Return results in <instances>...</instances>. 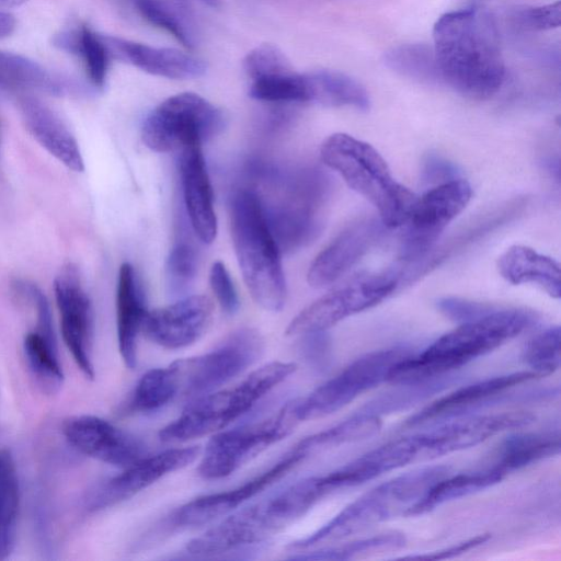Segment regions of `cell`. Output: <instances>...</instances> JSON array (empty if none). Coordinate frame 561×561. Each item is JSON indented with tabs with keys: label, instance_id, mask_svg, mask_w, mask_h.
Here are the masks:
<instances>
[{
	"label": "cell",
	"instance_id": "38",
	"mask_svg": "<svg viewBox=\"0 0 561 561\" xmlns=\"http://www.w3.org/2000/svg\"><path fill=\"white\" fill-rule=\"evenodd\" d=\"M76 45L83 59L90 81L96 87H103L110 55L101 35H98L88 26H82L78 33Z\"/></svg>",
	"mask_w": 561,
	"mask_h": 561
},
{
	"label": "cell",
	"instance_id": "8",
	"mask_svg": "<svg viewBox=\"0 0 561 561\" xmlns=\"http://www.w3.org/2000/svg\"><path fill=\"white\" fill-rule=\"evenodd\" d=\"M294 405L293 399L261 422L213 434L202 455L198 474L207 480L226 478L287 437L300 423Z\"/></svg>",
	"mask_w": 561,
	"mask_h": 561
},
{
	"label": "cell",
	"instance_id": "22",
	"mask_svg": "<svg viewBox=\"0 0 561 561\" xmlns=\"http://www.w3.org/2000/svg\"><path fill=\"white\" fill-rule=\"evenodd\" d=\"M21 112L34 139L67 168L84 169L79 145L64 122L45 104L33 98L21 101Z\"/></svg>",
	"mask_w": 561,
	"mask_h": 561
},
{
	"label": "cell",
	"instance_id": "1",
	"mask_svg": "<svg viewBox=\"0 0 561 561\" xmlns=\"http://www.w3.org/2000/svg\"><path fill=\"white\" fill-rule=\"evenodd\" d=\"M440 81L463 96L484 100L505 79L500 34L492 13L470 7L443 14L433 28Z\"/></svg>",
	"mask_w": 561,
	"mask_h": 561
},
{
	"label": "cell",
	"instance_id": "20",
	"mask_svg": "<svg viewBox=\"0 0 561 561\" xmlns=\"http://www.w3.org/2000/svg\"><path fill=\"white\" fill-rule=\"evenodd\" d=\"M101 37L108 55L150 75L184 80L202 77L206 72L203 60L179 49L152 47L114 36Z\"/></svg>",
	"mask_w": 561,
	"mask_h": 561
},
{
	"label": "cell",
	"instance_id": "39",
	"mask_svg": "<svg viewBox=\"0 0 561 561\" xmlns=\"http://www.w3.org/2000/svg\"><path fill=\"white\" fill-rule=\"evenodd\" d=\"M243 69L251 80L294 71L285 54L272 44L252 49L243 59Z\"/></svg>",
	"mask_w": 561,
	"mask_h": 561
},
{
	"label": "cell",
	"instance_id": "37",
	"mask_svg": "<svg viewBox=\"0 0 561 561\" xmlns=\"http://www.w3.org/2000/svg\"><path fill=\"white\" fill-rule=\"evenodd\" d=\"M140 15L150 24L163 28L184 47H194L193 36L180 15L168 4L160 0H135Z\"/></svg>",
	"mask_w": 561,
	"mask_h": 561
},
{
	"label": "cell",
	"instance_id": "28",
	"mask_svg": "<svg viewBox=\"0 0 561 561\" xmlns=\"http://www.w3.org/2000/svg\"><path fill=\"white\" fill-rule=\"evenodd\" d=\"M180 392V377L175 362L152 368L138 380L128 403L134 412H153L170 403Z\"/></svg>",
	"mask_w": 561,
	"mask_h": 561
},
{
	"label": "cell",
	"instance_id": "14",
	"mask_svg": "<svg viewBox=\"0 0 561 561\" xmlns=\"http://www.w3.org/2000/svg\"><path fill=\"white\" fill-rule=\"evenodd\" d=\"M198 446L176 447L145 455L124 470L98 484L85 500L87 510L98 512L129 500L164 476L194 462Z\"/></svg>",
	"mask_w": 561,
	"mask_h": 561
},
{
	"label": "cell",
	"instance_id": "24",
	"mask_svg": "<svg viewBox=\"0 0 561 561\" xmlns=\"http://www.w3.org/2000/svg\"><path fill=\"white\" fill-rule=\"evenodd\" d=\"M497 270L511 284H536L549 296L561 295V274L559 263L525 245L510 247L497 260Z\"/></svg>",
	"mask_w": 561,
	"mask_h": 561
},
{
	"label": "cell",
	"instance_id": "25",
	"mask_svg": "<svg viewBox=\"0 0 561 561\" xmlns=\"http://www.w3.org/2000/svg\"><path fill=\"white\" fill-rule=\"evenodd\" d=\"M307 102L324 106H353L366 111L369 96L355 79L334 70H314L304 73Z\"/></svg>",
	"mask_w": 561,
	"mask_h": 561
},
{
	"label": "cell",
	"instance_id": "6",
	"mask_svg": "<svg viewBox=\"0 0 561 561\" xmlns=\"http://www.w3.org/2000/svg\"><path fill=\"white\" fill-rule=\"evenodd\" d=\"M296 369L297 365L291 362H270L231 388L193 399L176 419L160 430L159 438L165 443H183L225 430Z\"/></svg>",
	"mask_w": 561,
	"mask_h": 561
},
{
	"label": "cell",
	"instance_id": "41",
	"mask_svg": "<svg viewBox=\"0 0 561 561\" xmlns=\"http://www.w3.org/2000/svg\"><path fill=\"white\" fill-rule=\"evenodd\" d=\"M515 19L518 24L527 30L545 31L560 26V1L540 7H531L519 10Z\"/></svg>",
	"mask_w": 561,
	"mask_h": 561
},
{
	"label": "cell",
	"instance_id": "13",
	"mask_svg": "<svg viewBox=\"0 0 561 561\" xmlns=\"http://www.w3.org/2000/svg\"><path fill=\"white\" fill-rule=\"evenodd\" d=\"M309 454L298 444L261 474L227 491L196 497L178 507L167 519L172 530L202 527L224 518L283 478Z\"/></svg>",
	"mask_w": 561,
	"mask_h": 561
},
{
	"label": "cell",
	"instance_id": "2",
	"mask_svg": "<svg viewBox=\"0 0 561 561\" xmlns=\"http://www.w3.org/2000/svg\"><path fill=\"white\" fill-rule=\"evenodd\" d=\"M534 314L523 309H495L478 319L459 323L423 352L411 353L392 369L394 385L433 380L497 348L527 329Z\"/></svg>",
	"mask_w": 561,
	"mask_h": 561
},
{
	"label": "cell",
	"instance_id": "42",
	"mask_svg": "<svg viewBox=\"0 0 561 561\" xmlns=\"http://www.w3.org/2000/svg\"><path fill=\"white\" fill-rule=\"evenodd\" d=\"M437 308L444 316L458 323L478 319L495 310L486 304L454 297L440 299Z\"/></svg>",
	"mask_w": 561,
	"mask_h": 561
},
{
	"label": "cell",
	"instance_id": "33",
	"mask_svg": "<svg viewBox=\"0 0 561 561\" xmlns=\"http://www.w3.org/2000/svg\"><path fill=\"white\" fill-rule=\"evenodd\" d=\"M385 64L393 71L420 81H440L434 51L425 45L407 44L385 55Z\"/></svg>",
	"mask_w": 561,
	"mask_h": 561
},
{
	"label": "cell",
	"instance_id": "45",
	"mask_svg": "<svg viewBox=\"0 0 561 561\" xmlns=\"http://www.w3.org/2000/svg\"><path fill=\"white\" fill-rule=\"evenodd\" d=\"M425 173L427 179L444 180V182L455 179L453 178V174L455 173L453 165L437 158L428 160Z\"/></svg>",
	"mask_w": 561,
	"mask_h": 561
},
{
	"label": "cell",
	"instance_id": "21",
	"mask_svg": "<svg viewBox=\"0 0 561 561\" xmlns=\"http://www.w3.org/2000/svg\"><path fill=\"white\" fill-rule=\"evenodd\" d=\"M538 377L540 376L531 370H524L473 382L435 400L413 414L405 424L414 426L436 419L461 416L466 411L482 407L505 390Z\"/></svg>",
	"mask_w": 561,
	"mask_h": 561
},
{
	"label": "cell",
	"instance_id": "35",
	"mask_svg": "<svg viewBox=\"0 0 561 561\" xmlns=\"http://www.w3.org/2000/svg\"><path fill=\"white\" fill-rule=\"evenodd\" d=\"M197 251L195 247L185 241H178L167 257L164 278L170 296L179 297L185 294L197 271Z\"/></svg>",
	"mask_w": 561,
	"mask_h": 561
},
{
	"label": "cell",
	"instance_id": "19",
	"mask_svg": "<svg viewBox=\"0 0 561 561\" xmlns=\"http://www.w3.org/2000/svg\"><path fill=\"white\" fill-rule=\"evenodd\" d=\"M179 170L192 229L202 242L211 243L217 234V217L201 144L190 145L179 151Z\"/></svg>",
	"mask_w": 561,
	"mask_h": 561
},
{
	"label": "cell",
	"instance_id": "12",
	"mask_svg": "<svg viewBox=\"0 0 561 561\" xmlns=\"http://www.w3.org/2000/svg\"><path fill=\"white\" fill-rule=\"evenodd\" d=\"M471 193L466 180L455 178L417 197L403 224L400 260L416 264L426 257L449 222L466 208Z\"/></svg>",
	"mask_w": 561,
	"mask_h": 561
},
{
	"label": "cell",
	"instance_id": "11",
	"mask_svg": "<svg viewBox=\"0 0 561 561\" xmlns=\"http://www.w3.org/2000/svg\"><path fill=\"white\" fill-rule=\"evenodd\" d=\"M264 352L259 331L242 328L229 334L214 350L175 360L180 391L195 399L226 385L254 365Z\"/></svg>",
	"mask_w": 561,
	"mask_h": 561
},
{
	"label": "cell",
	"instance_id": "36",
	"mask_svg": "<svg viewBox=\"0 0 561 561\" xmlns=\"http://www.w3.org/2000/svg\"><path fill=\"white\" fill-rule=\"evenodd\" d=\"M560 327L548 328L531 337L523 353V359L530 370L543 377L559 369Z\"/></svg>",
	"mask_w": 561,
	"mask_h": 561
},
{
	"label": "cell",
	"instance_id": "47",
	"mask_svg": "<svg viewBox=\"0 0 561 561\" xmlns=\"http://www.w3.org/2000/svg\"><path fill=\"white\" fill-rule=\"evenodd\" d=\"M27 0H0V8H15L25 3Z\"/></svg>",
	"mask_w": 561,
	"mask_h": 561
},
{
	"label": "cell",
	"instance_id": "17",
	"mask_svg": "<svg viewBox=\"0 0 561 561\" xmlns=\"http://www.w3.org/2000/svg\"><path fill=\"white\" fill-rule=\"evenodd\" d=\"M62 432L77 450L115 467L125 468L146 455L137 436L95 415L71 417Z\"/></svg>",
	"mask_w": 561,
	"mask_h": 561
},
{
	"label": "cell",
	"instance_id": "4",
	"mask_svg": "<svg viewBox=\"0 0 561 561\" xmlns=\"http://www.w3.org/2000/svg\"><path fill=\"white\" fill-rule=\"evenodd\" d=\"M320 158L377 209L385 227L403 226L417 196L394 180L387 162L373 146L335 133L322 142Z\"/></svg>",
	"mask_w": 561,
	"mask_h": 561
},
{
	"label": "cell",
	"instance_id": "40",
	"mask_svg": "<svg viewBox=\"0 0 561 561\" xmlns=\"http://www.w3.org/2000/svg\"><path fill=\"white\" fill-rule=\"evenodd\" d=\"M209 284L222 311L227 314H234L239 309V298L232 279L222 262L217 261L211 265Z\"/></svg>",
	"mask_w": 561,
	"mask_h": 561
},
{
	"label": "cell",
	"instance_id": "23",
	"mask_svg": "<svg viewBox=\"0 0 561 561\" xmlns=\"http://www.w3.org/2000/svg\"><path fill=\"white\" fill-rule=\"evenodd\" d=\"M148 309L134 266L123 263L116 288V328L121 357L128 369L137 366V340Z\"/></svg>",
	"mask_w": 561,
	"mask_h": 561
},
{
	"label": "cell",
	"instance_id": "44",
	"mask_svg": "<svg viewBox=\"0 0 561 561\" xmlns=\"http://www.w3.org/2000/svg\"><path fill=\"white\" fill-rule=\"evenodd\" d=\"M491 538L490 535L483 534L478 535L473 538L467 539L465 541H461L457 545H453L448 548L440 549L437 551L426 552L424 554H414L404 557L403 559H410V560H442V559H448L453 558L459 554H462L463 552H467L471 549H474L483 543H485Z\"/></svg>",
	"mask_w": 561,
	"mask_h": 561
},
{
	"label": "cell",
	"instance_id": "29",
	"mask_svg": "<svg viewBox=\"0 0 561 561\" xmlns=\"http://www.w3.org/2000/svg\"><path fill=\"white\" fill-rule=\"evenodd\" d=\"M20 492L14 461L0 450V560L5 559L15 542Z\"/></svg>",
	"mask_w": 561,
	"mask_h": 561
},
{
	"label": "cell",
	"instance_id": "5",
	"mask_svg": "<svg viewBox=\"0 0 561 561\" xmlns=\"http://www.w3.org/2000/svg\"><path fill=\"white\" fill-rule=\"evenodd\" d=\"M447 466H430L392 478L366 492L307 537L287 546L291 552L343 539L408 512L443 477Z\"/></svg>",
	"mask_w": 561,
	"mask_h": 561
},
{
	"label": "cell",
	"instance_id": "30",
	"mask_svg": "<svg viewBox=\"0 0 561 561\" xmlns=\"http://www.w3.org/2000/svg\"><path fill=\"white\" fill-rule=\"evenodd\" d=\"M405 537L398 531L385 533L377 536L362 538L339 546L320 547L294 551L291 560H350L369 553L393 551L403 548Z\"/></svg>",
	"mask_w": 561,
	"mask_h": 561
},
{
	"label": "cell",
	"instance_id": "9",
	"mask_svg": "<svg viewBox=\"0 0 561 561\" xmlns=\"http://www.w3.org/2000/svg\"><path fill=\"white\" fill-rule=\"evenodd\" d=\"M411 353L407 347L396 346L362 355L307 397L294 399L298 421L332 414L365 391L388 381L393 367Z\"/></svg>",
	"mask_w": 561,
	"mask_h": 561
},
{
	"label": "cell",
	"instance_id": "27",
	"mask_svg": "<svg viewBox=\"0 0 561 561\" xmlns=\"http://www.w3.org/2000/svg\"><path fill=\"white\" fill-rule=\"evenodd\" d=\"M559 433H515L503 440L494 465L505 476L560 453Z\"/></svg>",
	"mask_w": 561,
	"mask_h": 561
},
{
	"label": "cell",
	"instance_id": "43",
	"mask_svg": "<svg viewBox=\"0 0 561 561\" xmlns=\"http://www.w3.org/2000/svg\"><path fill=\"white\" fill-rule=\"evenodd\" d=\"M300 351L305 359L316 369H325L331 358V341L327 331L300 335Z\"/></svg>",
	"mask_w": 561,
	"mask_h": 561
},
{
	"label": "cell",
	"instance_id": "46",
	"mask_svg": "<svg viewBox=\"0 0 561 561\" xmlns=\"http://www.w3.org/2000/svg\"><path fill=\"white\" fill-rule=\"evenodd\" d=\"M15 27V19L8 12L0 11V38L12 34Z\"/></svg>",
	"mask_w": 561,
	"mask_h": 561
},
{
	"label": "cell",
	"instance_id": "16",
	"mask_svg": "<svg viewBox=\"0 0 561 561\" xmlns=\"http://www.w3.org/2000/svg\"><path fill=\"white\" fill-rule=\"evenodd\" d=\"M213 313L214 304L208 296H185L165 307L148 310L141 332L161 347L183 348L203 336Z\"/></svg>",
	"mask_w": 561,
	"mask_h": 561
},
{
	"label": "cell",
	"instance_id": "18",
	"mask_svg": "<svg viewBox=\"0 0 561 561\" xmlns=\"http://www.w3.org/2000/svg\"><path fill=\"white\" fill-rule=\"evenodd\" d=\"M383 224L363 217L340 232L313 260L307 280L314 288L334 284L379 240Z\"/></svg>",
	"mask_w": 561,
	"mask_h": 561
},
{
	"label": "cell",
	"instance_id": "34",
	"mask_svg": "<svg viewBox=\"0 0 561 561\" xmlns=\"http://www.w3.org/2000/svg\"><path fill=\"white\" fill-rule=\"evenodd\" d=\"M249 95L264 102H307L304 73L296 71L251 80Z\"/></svg>",
	"mask_w": 561,
	"mask_h": 561
},
{
	"label": "cell",
	"instance_id": "10",
	"mask_svg": "<svg viewBox=\"0 0 561 561\" xmlns=\"http://www.w3.org/2000/svg\"><path fill=\"white\" fill-rule=\"evenodd\" d=\"M400 280V270L357 275L302 309L288 323L285 335L327 331L347 317L383 301L397 289Z\"/></svg>",
	"mask_w": 561,
	"mask_h": 561
},
{
	"label": "cell",
	"instance_id": "7",
	"mask_svg": "<svg viewBox=\"0 0 561 561\" xmlns=\"http://www.w3.org/2000/svg\"><path fill=\"white\" fill-rule=\"evenodd\" d=\"M226 125L224 112L193 92L172 95L145 118L141 140L156 152L180 151L203 144L219 134Z\"/></svg>",
	"mask_w": 561,
	"mask_h": 561
},
{
	"label": "cell",
	"instance_id": "15",
	"mask_svg": "<svg viewBox=\"0 0 561 561\" xmlns=\"http://www.w3.org/2000/svg\"><path fill=\"white\" fill-rule=\"evenodd\" d=\"M54 291L60 313L64 342L82 374L88 379H93V310L73 267H66L57 275Z\"/></svg>",
	"mask_w": 561,
	"mask_h": 561
},
{
	"label": "cell",
	"instance_id": "32",
	"mask_svg": "<svg viewBox=\"0 0 561 561\" xmlns=\"http://www.w3.org/2000/svg\"><path fill=\"white\" fill-rule=\"evenodd\" d=\"M24 355L31 373L41 387L47 391L57 390L64 380V373L57 355L56 342L35 332L26 334L23 342Z\"/></svg>",
	"mask_w": 561,
	"mask_h": 561
},
{
	"label": "cell",
	"instance_id": "3",
	"mask_svg": "<svg viewBox=\"0 0 561 561\" xmlns=\"http://www.w3.org/2000/svg\"><path fill=\"white\" fill-rule=\"evenodd\" d=\"M232 243L245 286L256 305L279 311L286 300L280 248L253 191L237 192L230 203Z\"/></svg>",
	"mask_w": 561,
	"mask_h": 561
},
{
	"label": "cell",
	"instance_id": "31",
	"mask_svg": "<svg viewBox=\"0 0 561 561\" xmlns=\"http://www.w3.org/2000/svg\"><path fill=\"white\" fill-rule=\"evenodd\" d=\"M380 428L379 415L360 411L330 428L305 437L298 444L310 454L317 449L369 438L376 435Z\"/></svg>",
	"mask_w": 561,
	"mask_h": 561
},
{
	"label": "cell",
	"instance_id": "26",
	"mask_svg": "<svg viewBox=\"0 0 561 561\" xmlns=\"http://www.w3.org/2000/svg\"><path fill=\"white\" fill-rule=\"evenodd\" d=\"M505 474L494 466L477 472L449 473L438 480L426 494L408 512L407 516L427 513L447 502L470 495L492 486L504 479Z\"/></svg>",
	"mask_w": 561,
	"mask_h": 561
}]
</instances>
